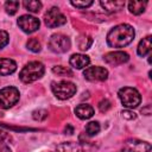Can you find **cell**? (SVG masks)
I'll return each instance as SVG.
<instances>
[{
	"instance_id": "cell-1",
	"label": "cell",
	"mask_w": 152,
	"mask_h": 152,
	"mask_svg": "<svg viewBox=\"0 0 152 152\" xmlns=\"http://www.w3.org/2000/svg\"><path fill=\"white\" fill-rule=\"evenodd\" d=\"M134 28L128 24H120L113 27L107 34V44L110 48H125L134 39Z\"/></svg>"
},
{
	"instance_id": "cell-2",
	"label": "cell",
	"mask_w": 152,
	"mask_h": 152,
	"mask_svg": "<svg viewBox=\"0 0 152 152\" xmlns=\"http://www.w3.org/2000/svg\"><path fill=\"white\" fill-rule=\"evenodd\" d=\"M44 71H45V68H44L43 63H40L38 61L28 62L21 69V71L19 74V78L24 83H31V82L39 80L44 75Z\"/></svg>"
},
{
	"instance_id": "cell-3",
	"label": "cell",
	"mask_w": 152,
	"mask_h": 152,
	"mask_svg": "<svg viewBox=\"0 0 152 152\" xmlns=\"http://www.w3.org/2000/svg\"><path fill=\"white\" fill-rule=\"evenodd\" d=\"M120 101L126 108H135L140 104L141 102V96L140 93L132 87H124L119 90L118 93Z\"/></svg>"
},
{
	"instance_id": "cell-4",
	"label": "cell",
	"mask_w": 152,
	"mask_h": 152,
	"mask_svg": "<svg viewBox=\"0 0 152 152\" xmlns=\"http://www.w3.org/2000/svg\"><path fill=\"white\" fill-rule=\"evenodd\" d=\"M51 90L53 95L59 100H66L75 95L76 86L69 81H59L51 83Z\"/></svg>"
},
{
	"instance_id": "cell-5",
	"label": "cell",
	"mask_w": 152,
	"mask_h": 152,
	"mask_svg": "<svg viewBox=\"0 0 152 152\" xmlns=\"http://www.w3.org/2000/svg\"><path fill=\"white\" fill-rule=\"evenodd\" d=\"M19 90L15 87H5L0 90V107L8 109L19 101Z\"/></svg>"
},
{
	"instance_id": "cell-6",
	"label": "cell",
	"mask_w": 152,
	"mask_h": 152,
	"mask_svg": "<svg viewBox=\"0 0 152 152\" xmlns=\"http://www.w3.org/2000/svg\"><path fill=\"white\" fill-rule=\"evenodd\" d=\"M48 45L52 52L64 53L70 49V39L62 33H55L50 37Z\"/></svg>"
},
{
	"instance_id": "cell-7",
	"label": "cell",
	"mask_w": 152,
	"mask_h": 152,
	"mask_svg": "<svg viewBox=\"0 0 152 152\" xmlns=\"http://www.w3.org/2000/svg\"><path fill=\"white\" fill-rule=\"evenodd\" d=\"M44 23L48 27H58L66 23L65 15L59 11L58 7H51L44 14Z\"/></svg>"
},
{
	"instance_id": "cell-8",
	"label": "cell",
	"mask_w": 152,
	"mask_h": 152,
	"mask_svg": "<svg viewBox=\"0 0 152 152\" xmlns=\"http://www.w3.org/2000/svg\"><path fill=\"white\" fill-rule=\"evenodd\" d=\"M151 144L138 139H128L124 142L120 152H150Z\"/></svg>"
},
{
	"instance_id": "cell-9",
	"label": "cell",
	"mask_w": 152,
	"mask_h": 152,
	"mask_svg": "<svg viewBox=\"0 0 152 152\" xmlns=\"http://www.w3.org/2000/svg\"><path fill=\"white\" fill-rule=\"evenodd\" d=\"M18 25L19 27L26 32V33H32L36 32L39 26H40V21L38 18L33 17V15H28V14H24L21 17H19L18 19Z\"/></svg>"
},
{
	"instance_id": "cell-10",
	"label": "cell",
	"mask_w": 152,
	"mask_h": 152,
	"mask_svg": "<svg viewBox=\"0 0 152 152\" xmlns=\"http://www.w3.org/2000/svg\"><path fill=\"white\" fill-rule=\"evenodd\" d=\"M83 76L90 82H102L107 80L108 71L102 66H89L83 71Z\"/></svg>"
},
{
	"instance_id": "cell-11",
	"label": "cell",
	"mask_w": 152,
	"mask_h": 152,
	"mask_svg": "<svg viewBox=\"0 0 152 152\" xmlns=\"http://www.w3.org/2000/svg\"><path fill=\"white\" fill-rule=\"evenodd\" d=\"M129 59V56L125 51H113L103 56V61L109 65H120L126 63Z\"/></svg>"
},
{
	"instance_id": "cell-12",
	"label": "cell",
	"mask_w": 152,
	"mask_h": 152,
	"mask_svg": "<svg viewBox=\"0 0 152 152\" xmlns=\"http://www.w3.org/2000/svg\"><path fill=\"white\" fill-rule=\"evenodd\" d=\"M69 63L75 69H83V68L89 65L90 58L88 56H86V55H82V53H74L70 57Z\"/></svg>"
},
{
	"instance_id": "cell-13",
	"label": "cell",
	"mask_w": 152,
	"mask_h": 152,
	"mask_svg": "<svg viewBox=\"0 0 152 152\" xmlns=\"http://www.w3.org/2000/svg\"><path fill=\"white\" fill-rule=\"evenodd\" d=\"M100 5L102 6V8L108 12V13H114V12H119L120 10H122L125 7V1H119V0H101Z\"/></svg>"
},
{
	"instance_id": "cell-14",
	"label": "cell",
	"mask_w": 152,
	"mask_h": 152,
	"mask_svg": "<svg viewBox=\"0 0 152 152\" xmlns=\"http://www.w3.org/2000/svg\"><path fill=\"white\" fill-rule=\"evenodd\" d=\"M17 70V63L11 58H0V75L7 76Z\"/></svg>"
},
{
	"instance_id": "cell-15",
	"label": "cell",
	"mask_w": 152,
	"mask_h": 152,
	"mask_svg": "<svg viewBox=\"0 0 152 152\" xmlns=\"http://www.w3.org/2000/svg\"><path fill=\"white\" fill-rule=\"evenodd\" d=\"M75 114L81 120H87V119H90L94 115V108L91 106H89V104L82 103V104H78L75 108Z\"/></svg>"
},
{
	"instance_id": "cell-16",
	"label": "cell",
	"mask_w": 152,
	"mask_h": 152,
	"mask_svg": "<svg viewBox=\"0 0 152 152\" xmlns=\"http://www.w3.org/2000/svg\"><path fill=\"white\" fill-rule=\"evenodd\" d=\"M56 152H84V147L77 142H63L57 146Z\"/></svg>"
},
{
	"instance_id": "cell-17",
	"label": "cell",
	"mask_w": 152,
	"mask_h": 152,
	"mask_svg": "<svg viewBox=\"0 0 152 152\" xmlns=\"http://www.w3.org/2000/svg\"><path fill=\"white\" fill-rule=\"evenodd\" d=\"M137 51H138V55L141 57H145L151 52V36H147L140 40Z\"/></svg>"
},
{
	"instance_id": "cell-18",
	"label": "cell",
	"mask_w": 152,
	"mask_h": 152,
	"mask_svg": "<svg viewBox=\"0 0 152 152\" xmlns=\"http://www.w3.org/2000/svg\"><path fill=\"white\" fill-rule=\"evenodd\" d=\"M146 5H147L146 1H129L128 2V10L131 13L139 15L145 11Z\"/></svg>"
},
{
	"instance_id": "cell-19",
	"label": "cell",
	"mask_w": 152,
	"mask_h": 152,
	"mask_svg": "<svg viewBox=\"0 0 152 152\" xmlns=\"http://www.w3.org/2000/svg\"><path fill=\"white\" fill-rule=\"evenodd\" d=\"M91 43H93V39L90 38V36H88V34H86V33L80 34L78 38H77V45H78V48H80L81 50H83V51L88 50V49L90 48Z\"/></svg>"
},
{
	"instance_id": "cell-20",
	"label": "cell",
	"mask_w": 152,
	"mask_h": 152,
	"mask_svg": "<svg viewBox=\"0 0 152 152\" xmlns=\"http://www.w3.org/2000/svg\"><path fill=\"white\" fill-rule=\"evenodd\" d=\"M23 5H24V7L27 10V11H30V12H32V13H37V12H39L40 11V8H42V2L40 1H37V0H25L24 2H23Z\"/></svg>"
},
{
	"instance_id": "cell-21",
	"label": "cell",
	"mask_w": 152,
	"mask_h": 152,
	"mask_svg": "<svg viewBox=\"0 0 152 152\" xmlns=\"http://www.w3.org/2000/svg\"><path fill=\"white\" fill-rule=\"evenodd\" d=\"M52 72L56 74L57 76H66V77H71L74 75L72 71L69 68L63 66V65H55V66H52Z\"/></svg>"
},
{
	"instance_id": "cell-22",
	"label": "cell",
	"mask_w": 152,
	"mask_h": 152,
	"mask_svg": "<svg viewBox=\"0 0 152 152\" xmlns=\"http://www.w3.org/2000/svg\"><path fill=\"white\" fill-rule=\"evenodd\" d=\"M101 127H100V124L97 121H90L89 124H87L86 126V132L89 137H93V135H96L99 132H100Z\"/></svg>"
},
{
	"instance_id": "cell-23",
	"label": "cell",
	"mask_w": 152,
	"mask_h": 152,
	"mask_svg": "<svg viewBox=\"0 0 152 152\" xmlns=\"http://www.w3.org/2000/svg\"><path fill=\"white\" fill-rule=\"evenodd\" d=\"M26 46H27V49H28L30 51H32V52H39L40 49H42L40 42L38 40V38H34V37H33V38H30V39L27 40Z\"/></svg>"
},
{
	"instance_id": "cell-24",
	"label": "cell",
	"mask_w": 152,
	"mask_h": 152,
	"mask_svg": "<svg viewBox=\"0 0 152 152\" xmlns=\"http://www.w3.org/2000/svg\"><path fill=\"white\" fill-rule=\"evenodd\" d=\"M19 8V1H6L5 2V10H6V13L10 14V15H13L17 13Z\"/></svg>"
},
{
	"instance_id": "cell-25",
	"label": "cell",
	"mask_w": 152,
	"mask_h": 152,
	"mask_svg": "<svg viewBox=\"0 0 152 152\" xmlns=\"http://www.w3.org/2000/svg\"><path fill=\"white\" fill-rule=\"evenodd\" d=\"M32 116L37 121H43V120H45L48 118V112L44 110V109H38V110H34L32 113Z\"/></svg>"
},
{
	"instance_id": "cell-26",
	"label": "cell",
	"mask_w": 152,
	"mask_h": 152,
	"mask_svg": "<svg viewBox=\"0 0 152 152\" xmlns=\"http://www.w3.org/2000/svg\"><path fill=\"white\" fill-rule=\"evenodd\" d=\"M110 108H112V103H110L109 100L104 99V100H101V101L99 102V109H100V112L106 113V112L109 110Z\"/></svg>"
},
{
	"instance_id": "cell-27",
	"label": "cell",
	"mask_w": 152,
	"mask_h": 152,
	"mask_svg": "<svg viewBox=\"0 0 152 152\" xmlns=\"http://www.w3.org/2000/svg\"><path fill=\"white\" fill-rule=\"evenodd\" d=\"M8 40H10L8 33H7L6 31L0 30V50H1V49H4V48L8 44Z\"/></svg>"
},
{
	"instance_id": "cell-28",
	"label": "cell",
	"mask_w": 152,
	"mask_h": 152,
	"mask_svg": "<svg viewBox=\"0 0 152 152\" xmlns=\"http://www.w3.org/2000/svg\"><path fill=\"white\" fill-rule=\"evenodd\" d=\"M70 4L76 8H88L89 6L93 5V1H90V0H88V1H71Z\"/></svg>"
},
{
	"instance_id": "cell-29",
	"label": "cell",
	"mask_w": 152,
	"mask_h": 152,
	"mask_svg": "<svg viewBox=\"0 0 152 152\" xmlns=\"http://www.w3.org/2000/svg\"><path fill=\"white\" fill-rule=\"evenodd\" d=\"M10 141H12V137L7 132L0 131V144H7Z\"/></svg>"
},
{
	"instance_id": "cell-30",
	"label": "cell",
	"mask_w": 152,
	"mask_h": 152,
	"mask_svg": "<svg viewBox=\"0 0 152 152\" xmlns=\"http://www.w3.org/2000/svg\"><path fill=\"white\" fill-rule=\"evenodd\" d=\"M121 114H122V118H125V119H127V120H133V119L137 118V114H135L134 112L129 110V109H125V110H122Z\"/></svg>"
},
{
	"instance_id": "cell-31",
	"label": "cell",
	"mask_w": 152,
	"mask_h": 152,
	"mask_svg": "<svg viewBox=\"0 0 152 152\" xmlns=\"http://www.w3.org/2000/svg\"><path fill=\"white\" fill-rule=\"evenodd\" d=\"M141 113L145 114V115H150L151 114V104H147L145 108L141 109Z\"/></svg>"
}]
</instances>
